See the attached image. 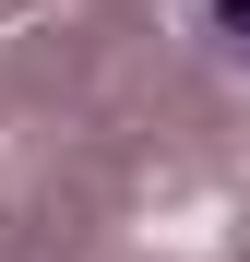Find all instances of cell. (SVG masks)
I'll list each match as a JSON object with an SVG mask.
<instances>
[{
	"label": "cell",
	"instance_id": "1",
	"mask_svg": "<svg viewBox=\"0 0 250 262\" xmlns=\"http://www.w3.org/2000/svg\"><path fill=\"white\" fill-rule=\"evenodd\" d=\"M202 48L226 72H250V0H215V12H202Z\"/></svg>",
	"mask_w": 250,
	"mask_h": 262
}]
</instances>
